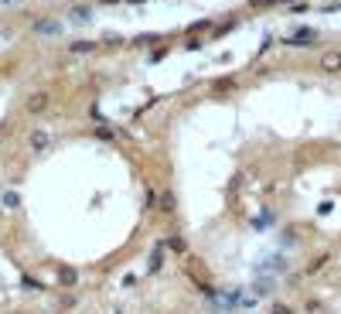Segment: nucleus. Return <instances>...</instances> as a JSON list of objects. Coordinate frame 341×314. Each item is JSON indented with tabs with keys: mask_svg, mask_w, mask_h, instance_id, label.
I'll use <instances>...</instances> for the list:
<instances>
[{
	"mask_svg": "<svg viewBox=\"0 0 341 314\" xmlns=\"http://www.w3.org/2000/svg\"><path fill=\"white\" fill-rule=\"evenodd\" d=\"M4 4H11V0H4Z\"/></svg>",
	"mask_w": 341,
	"mask_h": 314,
	"instance_id": "obj_5",
	"label": "nucleus"
},
{
	"mask_svg": "<svg viewBox=\"0 0 341 314\" xmlns=\"http://www.w3.org/2000/svg\"><path fill=\"white\" fill-rule=\"evenodd\" d=\"M72 21H89V11H72Z\"/></svg>",
	"mask_w": 341,
	"mask_h": 314,
	"instance_id": "obj_4",
	"label": "nucleus"
},
{
	"mask_svg": "<svg viewBox=\"0 0 341 314\" xmlns=\"http://www.w3.org/2000/svg\"><path fill=\"white\" fill-rule=\"evenodd\" d=\"M38 31H45V34H55V31H58V24H51V21H45V24H38Z\"/></svg>",
	"mask_w": 341,
	"mask_h": 314,
	"instance_id": "obj_3",
	"label": "nucleus"
},
{
	"mask_svg": "<svg viewBox=\"0 0 341 314\" xmlns=\"http://www.w3.org/2000/svg\"><path fill=\"white\" fill-rule=\"evenodd\" d=\"M310 41H314V31H307V28H304V31L294 34V41H290V45H310Z\"/></svg>",
	"mask_w": 341,
	"mask_h": 314,
	"instance_id": "obj_2",
	"label": "nucleus"
},
{
	"mask_svg": "<svg viewBox=\"0 0 341 314\" xmlns=\"http://www.w3.org/2000/svg\"><path fill=\"white\" fill-rule=\"evenodd\" d=\"M321 68H328V72H338V68H341V51H328V55L321 58Z\"/></svg>",
	"mask_w": 341,
	"mask_h": 314,
	"instance_id": "obj_1",
	"label": "nucleus"
}]
</instances>
